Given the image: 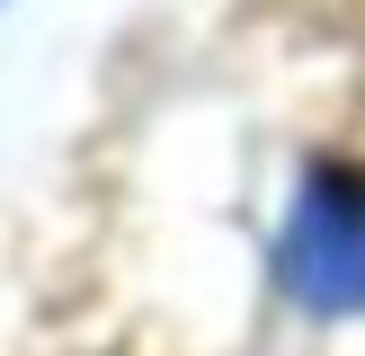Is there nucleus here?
Wrapping results in <instances>:
<instances>
[{
  "label": "nucleus",
  "instance_id": "f257e3e1",
  "mask_svg": "<svg viewBox=\"0 0 365 356\" xmlns=\"http://www.w3.org/2000/svg\"><path fill=\"white\" fill-rule=\"evenodd\" d=\"M277 267L312 312H365V169H312L294 187Z\"/></svg>",
  "mask_w": 365,
  "mask_h": 356
}]
</instances>
